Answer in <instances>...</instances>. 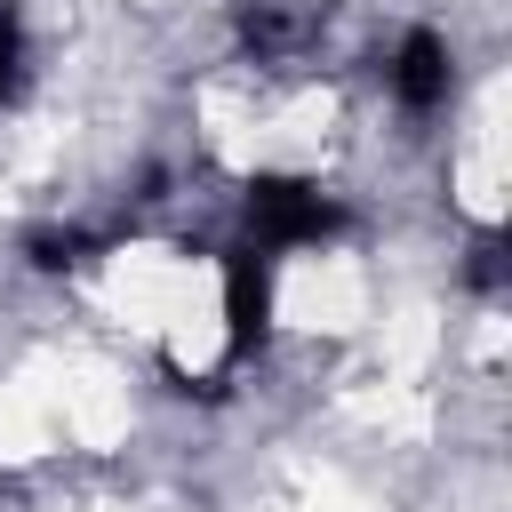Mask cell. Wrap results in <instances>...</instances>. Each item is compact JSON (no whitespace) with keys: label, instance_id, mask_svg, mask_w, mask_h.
<instances>
[{"label":"cell","instance_id":"5b68a950","mask_svg":"<svg viewBox=\"0 0 512 512\" xmlns=\"http://www.w3.org/2000/svg\"><path fill=\"white\" fill-rule=\"evenodd\" d=\"M96 256V232H80V224H40V232H24V264L32 272H72V264H88Z\"/></svg>","mask_w":512,"mask_h":512},{"label":"cell","instance_id":"277c9868","mask_svg":"<svg viewBox=\"0 0 512 512\" xmlns=\"http://www.w3.org/2000/svg\"><path fill=\"white\" fill-rule=\"evenodd\" d=\"M312 24L304 16H288L280 0H240V48L256 56V64H272V56H288L296 40H304Z\"/></svg>","mask_w":512,"mask_h":512},{"label":"cell","instance_id":"6da1fadb","mask_svg":"<svg viewBox=\"0 0 512 512\" xmlns=\"http://www.w3.org/2000/svg\"><path fill=\"white\" fill-rule=\"evenodd\" d=\"M240 224H248V248H320L352 224L344 200H328L312 176H280V168H256L240 184Z\"/></svg>","mask_w":512,"mask_h":512},{"label":"cell","instance_id":"52a82bcc","mask_svg":"<svg viewBox=\"0 0 512 512\" xmlns=\"http://www.w3.org/2000/svg\"><path fill=\"white\" fill-rule=\"evenodd\" d=\"M16 72H24V16L16 0H0V104L16 96Z\"/></svg>","mask_w":512,"mask_h":512},{"label":"cell","instance_id":"3957f363","mask_svg":"<svg viewBox=\"0 0 512 512\" xmlns=\"http://www.w3.org/2000/svg\"><path fill=\"white\" fill-rule=\"evenodd\" d=\"M384 80H392L400 112L432 120V112L456 96V56H448V40H440L432 24H408V32H400V48H392V64H384Z\"/></svg>","mask_w":512,"mask_h":512},{"label":"cell","instance_id":"7a4b0ae2","mask_svg":"<svg viewBox=\"0 0 512 512\" xmlns=\"http://www.w3.org/2000/svg\"><path fill=\"white\" fill-rule=\"evenodd\" d=\"M272 344V256L264 248H224V360L248 368Z\"/></svg>","mask_w":512,"mask_h":512},{"label":"cell","instance_id":"8992f818","mask_svg":"<svg viewBox=\"0 0 512 512\" xmlns=\"http://www.w3.org/2000/svg\"><path fill=\"white\" fill-rule=\"evenodd\" d=\"M504 248H512V232H504V224H480L472 248H464V288L496 296V288H504Z\"/></svg>","mask_w":512,"mask_h":512}]
</instances>
